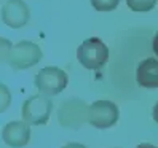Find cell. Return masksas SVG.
Returning a JSON list of instances; mask_svg holds the SVG:
<instances>
[{"instance_id": "6da1fadb", "label": "cell", "mask_w": 158, "mask_h": 148, "mask_svg": "<svg viewBox=\"0 0 158 148\" xmlns=\"http://www.w3.org/2000/svg\"><path fill=\"white\" fill-rule=\"evenodd\" d=\"M2 58L15 70H24L35 66L43 58V53L39 45L23 40L16 45H11L8 40H2Z\"/></svg>"}, {"instance_id": "7a4b0ae2", "label": "cell", "mask_w": 158, "mask_h": 148, "mask_svg": "<svg viewBox=\"0 0 158 148\" xmlns=\"http://www.w3.org/2000/svg\"><path fill=\"white\" fill-rule=\"evenodd\" d=\"M77 59L85 69L98 70L109 61V48L101 38L91 37L78 46Z\"/></svg>"}, {"instance_id": "3957f363", "label": "cell", "mask_w": 158, "mask_h": 148, "mask_svg": "<svg viewBox=\"0 0 158 148\" xmlns=\"http://www.w3.org/2000/svg\"><path fill=\"white\" fill-rule=\"evenodd\" d=\"M51 100L46 94L32 96L23 104V119L32 126H43L48 123L51 115Z\"/></svg>"}, {"instance_id": "277c9868", "label": "cell", "mask_w": 158, "mask_h": 148, "mask_svg": "<svg viewBox=\"0 0 158 148\" xmlns=\"http://www.w3.org/2000/svg\"><path fill=\"white\" fill-rule=\"evenodd\" d=\"M69 83L67 73L58 67H45L35 75V86L42 94L56 96L66 89Z\"/></svg>"}, {"instance_id": "5b68a950", "label": "cell", "mask_w": 158, "mask_h": 148, "mask_svg": "<svg viewBox=\"0 0 158 148\" xmlns=\"http://www.w3.org/2000/svg\"><path fill=\"white\" fill-rule=\"evenodd\" d=\"M120 118L118 107L110 100H96L89 105L88 110V123L98 129L112 127Z\"/></svg>"}, {"instance_id": "8992f818", "label": "cell", "mask_w": 158, "mask_h": 148, "mask_svg": "<svg viewBox=\"0 0 158 148\" xmlns=\"http://www.w3.org/2000/svg\"><path fill=\"white\" fill-rule=\"evenodd\" d=\"M88 110L89 107L78 99H70L64 102L59 108V123L66 127H80L85 121H88Z\"/></svg>"}, {"instance_id": "52a82bcc", "label": "cell", "mask_w": 158, "mask_h": 148, "mask_svg": "<svg viewBox=\"0 0 158 148\" xmlns=\"http://www.w3.org/2000/svg\"><path fill=\"white\" fill-rule=\"evenodd\" d=\"M31 18L29 6L23 0H8L2 8V21L11 29H21Z\"/></svg>"}, {"instance_id": "ba28073f", "label": "cell", "mask_w": 158, "mask_h": 148, "mask_svg": "<svg viewBox=\"0 0 158 148\" xmlns=\"http://www.w3.org/2000/svg\"><path fill=\"white\" fill-rule=\"evenodd\" d=\"M3 142L11 148H23L31 140V127L26 121H11L3 127Z\"/></svg>"}, {"instance_id": "9c48e42d", "label": "cell", "mask_w": 158, "mask_h": 148, "mask_svg": "<svg viewBox=\"0 0 158 148\" xmlns=\"http://www.w3.org/2000/svg\"><path fill=\"white\" fill-rule=\"evenodd\" d=\"M136 80L137 85L142 88H158V61L155 58H147L142 62H139L136 70Z\"/></svg>"}, {"instance_id": "30bf717a", "label": "cell", "mask_w": 158, "mask_h": 148, "mask_svg": "<svg viewBox=\"0 0 158 148\" xmlns=\"http://www.w3.org/2000/svg\"><path fill=\"white\" fill-rule=\"evenodd\" d=\"M126 5L129 6V10L133 11H150L155 8L156 0H126Z\"/></svg>"}, {"instance_id": "8fae6325", "label": "cell", "mask_w": 158, "mask_h": 148, "mask_svg": "<svg viewBox=\"0 0 158 148\" xmlns=\"http://www.w3.org/2000/svg\"><path fill=\"white\" fill-rule=\"evenodd\" d=\"M120 0H91V5L98 11H112L118 6Z\"/></svg>"}, {"instance_id": "7c38bea8", "label": "cell", "mask_w": 158, "mask_h": 148, "mask_svg": "<svg viewBox=\"0 0 158 148\" xmlns=\"http://www.w3.org/2000/svg\"><path fill=\"white\" fill-rule=\"evenodd\" d=\"M152 48H153V53H155V56H158V32H156L155 38H153V45H152Z\"/></svg>"}, {"instance_id": "4fadbf2b", "label": "cell", "mask_w": 158, "mask_h": 148, "mask_svg": "<svg viewBox=\"0 0 158 148\" xmlns=\"http://www.w3.org/2000/svg\"><path fill=\"white\" fill-rule=\"evenodd\" d=\"M62 148H86V146L81 145V143H67V145H64Z\"/></svg>"}, {"instance_id": "5bb4252c", "label": "cell", "mask_w": 158, "mask_h": 148, "mask_svg": "<svg viewBox=\"0 0 158 148\" xmlns=\"http://www.w3.org/2000/svg\"><path fill=\"white\" fill-rule=\"evenodd\" d=\"M153 119L158 123V102H156L155 107H153Z\"/></svg>"}, {"instance_id": "9a60e30c", "label": "cell", "mask_w": 158, "mask_h": 148, "mask_svg": "<svg viewBox=\"0 0 158 148\" xmlns=\"http://www.w3.org/2000/svg\"><path fill=\"white\" fill-rule=\"evenodd\" d=\"M136 148H156L155 145H150V143H142V145H139Z\"/></svg>"}]
</instances>
